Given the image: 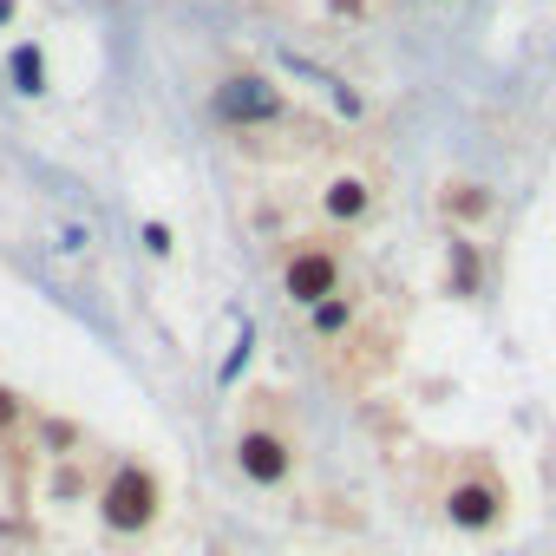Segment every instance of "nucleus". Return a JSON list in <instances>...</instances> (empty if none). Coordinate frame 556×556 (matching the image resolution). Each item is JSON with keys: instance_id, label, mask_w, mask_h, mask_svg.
<instances>
[{"instance_id": "10", "label": "nucleus", "mask_w": 556, "mask_h": 556, "mask_svg": "<svg viewBox=\"0 0 556 556\" xmlns=\"http://www.w3.org/2000/svg\"><path fill=\"white\" fill-rule=\"evenodd\" d=\"M21 426H27V400L14 387H0V439H14Z\"/></svg>"}, {"instance_id": "6", "label": "nucleus", "mask_w": 556, "mask_h": 556, "mask_svg": "<svg viewBox=\"0 0 556 556\" xmlns=\"http://www.w3.org/2000/svg\"><path fill=\"white\" fill-rule=\"evenodd\" d=\"M321 210H328V223H367L374 216V184L367 177H354V170H341V177H328V190H321Z\"/></svg>"}, {"instance_id": "3", "label": "nucleus", "mask_w": 556, "mask_h": 556, "mask_svg": "<svg viewBox=\"0 0 556 556\" xmlns=\"http://www.w3.org/2000/svg\"><path fill=\"white\" fill-rule=\"evenodd\" d=\"M229 458H236V478L255 484V491H282L295 478V465H302V452H295V439L282 426H242Z\"/></svg>"}, {"instance_id": "12", "label": "nucleus", "mask_w": 556, "mask_h": 556, "mask_svg": "<svg viewBox=\"0 0 556 556\" xmlns=\"http://www.w3.org/2000/svg\"><path fill=\"white\" fill-rule=\"evenodd\" d=\"M144 249H151V255H170V229H164V223H144Z\"/></svg>"}, {"instance_id": "1", "label": "nucleus", "mask_w": 556, "mask_h": 556, "mask_svg": "<svg viewBox=\"0 0 556 556\" xmlns=\"http://www.w3.org/2000/svg\"><path fill=\"white\" fill-rule=\"evenodd\" d=\"M92 510H99L105 536L144 543V536L164 523V484H157V471H151L144 458H118V465L105 471V484H99Z\"/></svg>"}, {"instance_id": "5", "label": "nucleus", "mask_w": 556, "mask_h": 556, "mask_svg": "<svg viewBox=\"0 0 556 556\" xmlns=\"http://www.w3.org/2000/svg\"><path fill=\"white\" fill-rule=\"evenodd\" d=\"M210 105H216V118H223V125H275V118L289 112V99L275 92L262 73H229V79L216 86V99H210Z\"/></svg>"}, {"instance_id": "9", "label": "nucleus", "mask_w": 556, "mask_h": 556, "mask_svg": "<svg viewBox=\"0 0 556 556\" xmlns=\"http://www.w3.org/2000/svg\"><path fill=\"white\" fill-rule=\"evenodd\" d=\"M8 66H14V86H21L27 99H40V92H47V60H40V47H14V60H8Z\"/></svg>"}, {"instance_id": "8", "label": "nucleus", "mask_w": 556, "mask_h": 556, "mask_svg": "<svg viewBox=\"0 0 556 556\" xmlns=\"http://www.w3.org/2000/svg\"><path fill=\"white\" fill-rule=\"evenodd\" d=\"M439 210H445V216H458V223H478V216L491 210V197H484L478 184H445V197H439Z\"/></svg>"}, {"instance_id": "4", "label": "nucleus", "mask_w": 556, "mask_h": 556, "mask_svg": "<svg viewBox=\"0 0 556 556\" xmlns=\"http://www.w3.org/2000/svg\"><path fill=\"white\" fill-rule=\"evenodd\" d=\"M341 289H348V268H341V249L334 242H295L282 255V295L295 308H321Z\"/></svg>"}, {"instance_id": "7", "label": "nucleus", "mask_w": 556, "mask_h": 556, "mask_svg": "<svg viewBox=\"0 0 556 556\" xmlns=\"http://www.w3.org/2000/svg\"><path fill=\"white\" fill-rule=\"evenodd\" d=\"M354 321H361V302H354V289H341V295H328L321 308H308V334H315V341H341Z\"/></svg>"}, {"instance_id": "2", "label": "nucleus", "mask_w": 556, "mask_h": 556, "mask_svg": "<svg viewBox=\"0 0 556 556\" xmlns=\"http://www.w3.org/2000/svg\"><path fill=\"white\" fill-rule=\"evenodd\" d=\"M439 517H445L458 536H491V530H504V517H510V484L497 478V465L471 458V465L452 471V484L439 491Z\"/></svg>"}, {"instance_id": "13", "label": "nucleus", "mask_w": 556, "mask_h": 556, "mask_svg": "<svg viewBox=\"0 0 556 556\" xmlns=\"http://www.w3.org/2000/svg\"><path fill=\"white\" fill-rule=\"evenodd\" d=\"M14 21V0H0V27H8Z\"/></svg>"}, {"instance_id": "11", "label": "nucleus", "mask_w": 556, "mask_h": 556, "mask_svg": "<svg viewBox=\"0 0 556 556\" xmlns=\"http://www.w3.org/2000/svg\"><path fill=\"white\" fill-rule=\"evenodd\" d=\"M452 268H458V295H471V289H478V262H471L465 242H452Z\"/></svg>"}]
</instances>
